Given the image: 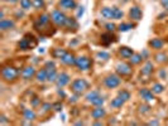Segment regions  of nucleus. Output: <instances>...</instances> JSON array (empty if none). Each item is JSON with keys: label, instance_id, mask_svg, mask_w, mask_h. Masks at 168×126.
I'll list each match as a JSON object with an SVG mask.
<instances>
[{"label": "nucleus", "instance_id": "603ef678", "mask_svg": "<svg viewBox=\"0 0 168 126\" xmlns=\"http://www.w3.org/2000/svg\"><path fill=\"white\" fill-rule=\"evenodd\" d=\"M58 95H59V96H64V93H63L62 89H58Z\"/></svg>", "mask_w": 168, "mask_h": 126}, {"label": "nucleus", "instance_id": "c03bdc74", "mask_svg": "<svg viewBox=\"0 0 168 126\" xmlns=\"http://www.w3.org/2000/svg\"><path fill=\"white\" fill-rule=\"evenodd\" d=\"M83 7H79V10H77V18H81L83 15Z\"/></svg>", "mask_w": 168, "mask_h": 126}, {"label": "nucleus", "instance_id": "423d86ee", "mask_svg": "<svg viewBox=\"0 0 168 126\" xmlns=\"http://www.w3.org/2000/svg\"><path fill=\"white\" fill-rule=\"evenodd\" d=\"M116 73L120 77H128L133 73V68H131V64L125 63V62H120L116 64Z\"/></svg>", "mask_w": 168, "mask_h": 126}, {"label": "nucleus", "instance_id": "4c0bfd02", "mask_svg": "<svg viewBox=\"0 0 168 126\" xmlns=\"http://www.w3.org/2000/svg\"><path fill=\"white\" fill-rule=\"evenodd\" d=\"M149 111H151V107H149L148 105L139 106V112H142V113H148Z\"/></svg>", "mask_w": 168, "mask_h": 126}, {"label": "nucleus", "instance_id": "f257e3e1", "mask_svg": "<svg viewBox=\"0 0 168 126\" xmlns=\"http://www.w3.org/2000/svg\"><path fill=\"white\" fill-rule=\"evenodd\" d=\"M50 19H51V15H47V14L39 15L37 18V20L34 22V29L37 32H39L40 34H43V35H46V32H44L46 29L48 31V33H50V35L53 34L55 33V28L51 25Z\"/></svg>", "mask_w": 168, "mask_h": 126}, {"label": "nucleus", "instance_id": "39448f33", "mask_svg": "<svg viewBox=\"0 0 168 126\" xmlns=\"http://www.w3.org/2000/svg\"><path fill=\"white\" fill-rule=\"evenodd\" d=\"M51 20L58 27H64L66 20H67V16H66L64 13L61 10H53L51 13Z\"/></svg>", "mask_w": 168, "mask_h": 126}, {"label": "nucleus", "instance_id": "58836bf2", "mask_svg": "<svg viewBox=\"0 0 168 126\" xmlns=\"http://www.w3.org/2000/svg\"><path fill=\"white\" fill-rule=\"evenodd\" d=\"M105 28H106V31H107V32H114V31H115V24L107 23L106 25H105Z\"/></svg>", "mask_w": 168, "mask_h": 126}, {"label": "nucleus", "instance_id": "2f4dec72", "mask_svg": "<svg viewBox=\"0 0 168 126\" xmlns=\"http://www.w3.org/2000/svg\"><path fill=\"white\" fill-rule=\"evenodd\" d=\"M20 7L27 10V9H31L33 7V1H31V0H20Z\"/></svg>", "mask_w": 168, "mask_h": 126}, {"label": "nucleus", "instance_id": "de8ad7c7", "mask_svg": "<svg viewBox=\"0 0 168 126\" xmlns=\"http://www.w3.org/2000/svg\"><path fill=\"white\" fill-rule=\"evenodd\" d=\"M140 54H142V57H143L144 59H147V58H148V56H149V52L146 49V51H143V52L140 53Z\"/></svg>", "mask_w": 168, "mask_h": 126}, {"label": "nucleus", "instance_id": "e433bc0d", "mask_svg": "<svg viewBox=\"0 0 168 126\" xmlns=\"http://www.w3.org/2000/svg\"><path fill=\"white\" fill-rule=\"evenodd\" d=\"M155 61L159 62V63H163V62L168 61V58L166 57V54H163V53H159V54L155 56Z\"/></svg>", "mask_w": 168, "mask_h": 126}, {"label": "nucleus", "instance_id": "c9c22d12", "mask_svg": "<svg viewBox=\"0 0 168 126\" xmlns=\"http://www.w3.org/2000/svg\"><path fill=\"white\" fill-rule=\"evenodd\" d=\"M91 104H92L94 106H103V105H104V98L101 97V96H98V97H96Z\"/></svg>", "mask_w": 168, "mask_h": 126}, {"label": "nucleus", "instance_id": "c756f323", "mask_svg": "<svg viewBox=\"0 0 168 126\" xmlns=\"http://www.w3.org/2000/svg\"><path fill=\"white\" fill-rule=\"evenodd\" d=\"M134 27V24H130V23H122L118 27V29L120 32H128V31H130L131 28Z\"/></svg>", "mask_w": 168, "mask_h": 126}, {"label": "nucleus", "instance_id": "c85d7f7f", "mask_svg": "<svg viewBox=\"0 0 168 126\" xmlns=\"http://www.w3.org/2000/svg\"><path fill=\"white\" fill-rule=\"evenodd\" d=\"M163 89H164V87H163L162 83H154V85L152 86V92L155 93V95L162 93V92H163Z\"/></svg>", "mask_w": 168, "mask_h": 126}, {"label": "nucleus", "instance_id": "aec40b11", "mask_svg": "<svg viewBox=\"0 0 168 126\" xmlns=\"http://www.w3.org/2000/svg\"><path fill=\"white\" fill-rule=\"evenodd\" d=\"M100 14L103 15L105 19H114V7L112 8H103L100 10Z\"/></svg>", "mask_w": 168, "mask_h": 126}, {"label": "nucleus", "instance_id": "49530a36", "mask_svg": "<svg viewBox=\"0 0 168 126\" xmlns=\"http://www.w3.org/2000/svg\"><path fill=\"white\" fill-rule=\"evenodd\" d=\"M160 4L163 5V8L168 11V0H160Z\"/></svg>", "mask_w": 168, "mask_h": 126}, {"label": "nucleus", "instance_id": "f03ea898", "mask_svg": "<svg viewBox=\"0 0 168 126\" xmlns=\"http://www.w3.org/2000/svg\"><path fill=\"white\" fill-rule=\"evenodd\" d=\"M18 76H19V71L13 66H4L2 69V77L5 82H14L16 81Z\"/></svg>", "mask_w": 168, "mask_h": 126}, {"label": "nucleus", "instance_id": "412c9836", "mask_svg": "<svg viewBox=\"0 0 168 126\" xmlns=\"http://www.w3.org/2000/svg\"><path fill=\"white\" fill-rule=\"evenodd\" d=\"M64 27L68 28L70 31H71V28H72V31H76V29L79 28V23H77V20L75 19V18H68L67 16V20H66Z\"/></svg>", "mask_w": 168, "mask_h": 126}, {"label": "nucleus", "instance_id": "09e8293b", "mask_svg": "<svg viewBox=\"0 0 168 126\" xmlns=\"http://www.w3.org/2000/svg\"><path fill=\"white\" fill-rule=\"evenodd\" d=\"M0 124H8V120H7V117H5L4 115L0 116Z\"/></svg>", "mask_w": 168, "mask_h": 126}, {"label": "nucleus", "instance_id": "7ed1b4c3", "mask_svg": "<svg viewBox=\"0 0 168 126\" xmlns=\"http://www.w3.org/2000/svg\"><path fill=\"white\" fill-rule=\"evenodd\" d=\"M18 47L22 51H27V49H33L34 47H37V40L33 37L32 34H26L24 38L18 43Z\"/></svg>", "mask_w": 168, "mask_h": 126}, {"label": "nucleus", "instance_id": "6e6552de", "mask_svg": "<svg viewBox=\"0 0 168 126\" xmlns=\"http://www.w3.org/2000/svg\"><path fill=\"white\" fill-rule=\"evenodd\" d=\"M91 66H92V61L88 57L83 56V57L76 58V67L80 71H87V69L91 68Z\"/></svg>", "mask_w": 168, "mask_h": 126}, {"label": "nucleus", "instance_id": "ea45409f", "mask_svg": "<svg viewBox=\"0 0 168 126\" xmlns=\"http://www.w3.org/2000/svg\"><path fill=\"white\" fill-rule=\"evenodd\" d=\"M33 5L37 9H39V8L43 7V1H39V0H33Z\"/></svg>", "mask_w": 168, "mask_h": 126}, {"label": "nucleus", "instance_id": "6e6d98bb", "mask_svg": "<svg viewBox=\"0 0 168 126\" xmlns=\"http://www.w3.org/2000/svg\"><path fill=\"white\" fill-rule=\"evenodd\" d=\"M39 1H43V0H39Z\"/></svg>", "mask_w": 168, "mask_h": 126}, {"label": "nucleus", "instance_id": "5701e85b", "mask_svg": "<svg viewBox=\"0 0 168 126\" xmlns=\"http://www.w3.org/2000/svg\"><path fill=\"white\" fill-rule=\"evenodd\" d=\"M164 44V40L160 38H153L151 42H149V45H151L153 49H160Z\"/></svg>", "mask_w": 168, "mask_h": 126}, {"label": "nucleus", "instance_id": "a878e982", "mask_svg": "<svg viewBox=\"0 0 168 126\" xmlns=\"http://www.w3.org/2000/svg\"><path fill=\"white\" fill-rule=\"evenodd\" d=\"M124 102L125 101L123 100V98H120L119 96L116 98H114V100H111V102H110V105H111V107H114V109H120L123 105H124Z\"/></svg>", "mask_w": 168, "mask_h": 126}, {"label": "nucleus", "instance_id": "393cba45", "mask_svg": "<svg viewBox=\"0 0 168 126\" xmlns=\"http://www.w3.org/2000/svg\"><path fill=\"white\" fill-rule=\"evenodd\" d=\"M47 71H48L47 81H48V82H55V81L57 80V76H58V73H57L56 68H52V69H47Z\"/></svg>", "mask_w": 168, "mask_h": 126}, {"label": "nucleus", "instance_id": "2eb2a0df", "mask_svg": "<svg viewBox=\"0 0 168 126\" xmlns=\"http://www.w3.org/2000/svg\"><path fill=\"white\" fill-rule=\"evenodd\" d=\"M61 62L66 66H76V58L72 53H68L66 52V54L61 58Z\"/></svg>", "mask_w": 168, "mask_h": 126}, {"label": "nucleus", "instance_id": "20e7f679", "mask_svg": "<svg viewBox=\"0 0 168 126\" xmlns=\"http://www.w3.org/2000/svg\"><path fill=\"white\" fill-rule=\"evenodd\" d=\"M87 88H88V82L83 78L75 80L71 85V91L74 93H77V95H81L82 92H85Z\"/></svg>", "mask_w": 168, "mask_h": 126}, {"label": "nucleus", "instance_id": "473e14b6", "mask_svg": "<svg viewBox=\"0 0 168 126\" xmlns=\"http://www.w3.org/2000/svg\"><path fill=\"white\" fill-rule=\"evenodd\" d=\"M123 15H124L123 10H120L119 8L114 7V19H122Z\"/></svg>", "mask_w": 168, "mask_h": 126}, {"label": "nucleus", "instance_id": "cd10ccee", "mask_svg": "<svg viewBox=\"0 0 168 126\" xmlns=\"http://www.w3.org/2000/svg\"><path fill=\"white\" fill-rule=\"evenodd\" d=\"M64 54H66V51L62 49V48H55V49H53V52H52L53 58H58V59H61Z\"/></svg>", "mask_w": 168, "mask_h": 126}, {"label": "nucleus", "instance_id": "3c124183", "mask_svg": "<svg viewBox=\"0 0 168 126\" xmlns=\"http://www.w3.org/2000/svg\"><path fill=\"white\" fill-rule=\"evenodd\" d=\"M159 76H160V77H166V71H164V69H160V71H159Z\"/></svg>", "mask_w": 168, "mask_h": 126}, {"label": "nucleus", "instance_id": "f8f14e48", "mask_svg": "<svg viewBox=\"0 0 168 126\" xmlns=\"http://www.w3.org/2000/svg\"><path fill=\"white\" fill-rule=\"evenodd\" d=\"M105 115H106V111L103 106H95V109L91 111V117L95 120L103 119V117H105Z\"/></svg>", "mask_w": 168, "mask_h": 126}, {"label": "nucleus", "instance_id": "79ce46f5", "mask_svg": "<svg viewBox=\"0 0 168 126\" xmlns=\"http://www.w3.org/2000/svg\"><path fill=\"white\" fill-rule=\"evenodd\" d=\"M44 67L47 68V69H52V68H55V62H51V61H48L47 63H46V66Z\"/></svg>", "mask_w": 168, "mask_h": 126}, {"label": "nucleus", "instance_id": "a211bd4d", "mask_svg": "<svg viewBox=\"0 0 168 126\" xmlns=\"http://www.w3.org/2000/svg\"><path fill=\"white\" fill-rule=\"evenodd\" d=\"M119 54L122 56V58H127V59H129L131 56L134 54V52H133V49H131V48H128V47H120Z\"/></svg>", "mask_w": 168, "mask_h": 126}, {"label": "nucleus", "instance_id": "6ab92c4d", "mask_svg": "<svg viewBox=\"0 0 168 126\" xmlns=\"http://www.w3.org/2000/svg\"><path fill=\"white\" fill-rule=\"evenodd\" d=\"M47 76H48V71H47V68L44 67V68H42V69L37 71V73H35V80L42 83V82L47 81Z\"/></svg>", "mask_w": 168, "mask_h": 126}, {"label": "nucleus", "instance_id": "4be33fe9", "mask_svg": "<svg viewBox=\"0 0 168 126\" xmlns=\"http://www.w3.org/2000/svg\"><path fill=\"white\" fill-rule=\"evenodd\" d=\"M14 28V22L10 19H2L0 22V29L2 31H8V29Z\"/></svg>", "mask_w": 168, "mask_h": 126}, {"label": "nucleus", "instance_id": "72a5a7b5", "mask_svg": "<svg viewBox=\"0 0 168 126\" xmlns=\"http://www.w3.org/2000/svg\"><path fill=\"white\" fill-rule=\"evenodd\" d=\"M96 57H98L99 59H103V61H107V59L110 58V56H109V53L107 52H98Z\"/></svg>", "mask_w": 168, "mask_h": 126}, {"label": "nucleus", "instance_id": "f704fd0d", "mask_svg": "<svg viewBox=\"0 0 168 126\" xmlns=\"http://www.w3.org/2000/svg\"><path fill=\"white\" fill-rule=\"evenodd\" d=\"M119 97L120 98H123L124 101H128L130 98V93L128 91H125V89H122V91L119 92Z\"/></svg>", "mask_w": 168, "mask_h": 126}, {"label": "nucleus", "instance_id": "ddd939ff", "mask_svg": "<svg viewBox=\"0 0 168 126\" xmlns=\"http://www.w3.org/2000/svg\"><path fill=\"white\" fill-rule=\"evenodd\" d=\"M58 7L64 10H71V9L76 8V1L75 0H59Z\"/></svg>", "mask_w": 168, "mask_h": 126}, {"label": "nucleus", "instance_id": "37998d69", "mask_svg": "<svg viewBox=\"0 0 168 126\" xmlns=\"http://www.w3.org/2000/svg\"><path fill=\"white\" fill-rule=\"evenodd\" d=\"M51 107H52L51 104H44L43 106H42V109H43L42 111H43V112H47V111H50V110H51Z\"/></svg>", "mask_w": 168, "mask_h": 126}, {"label": "nucleus", "instance_id": "5fc2aeb1", "mask_svg": "<svg viewBox=\"0 0 168 126\" xmlns=\"http://www.w3.org/2000/svg\"><path fill=\"white\" fill-rule=\"evenodd\" d=\"M82 124H83L82 121H77V122H76V125H82Z\"/></svg>", "mask_w": 168, "mask_h": 126}, {"label": "nucleus", "instance_id": "9d476101", "mask_svg": "<svg viewBox=\"0 0 168 126\" xmlns=\"http://www.w3.org/2000/svg\"><path fill=\"white\" fill-rule=\"evenodd\" d=\"M129 16L135 22H139L142 19V16H143V13H142V9L139 7H131L130 10H129Z\"/></svg>", "mask_w": 168, "mask_h": 126}, {"label": "nucleus", "instance_id": "864d4df0", "mask_svg": "<svg viewBox=\"0 0 168 126\" xmlns=\"http://www.w3.org/2000/svg\"><path fill=\"white\" fill-rule=\"evenodd\" d=\"M5 1H8V3H15V1H18V0H5Z\"/></svg>", "mask_w": 168, "mask_h": 126}, {"label": "nucleus", "instance_id": "f3484780", "mask_svg": "<svg viewBox=\"0 0 168 126\" xmlns=\"http://www.w3.org/2000/svg\"><path fill=\"white\" fill-rule=\"evenodd\" d=\"M152 72H153V63L151 61H147L146 64H144L143 68H142V76L149 77L152 75Z\"/></svg>", "mask_w": 168, "mask_h": 126}, {"label": "nucleus", "instance_id": "4d7b16f0", "mask_svg": "<svg viewBox=\"0 0 168 126\" xmlns=\"http://www.w3.org/2000/svg\"><path fill=\"white\" fill-rule=\"evenodd\" d=\"M125 1H127V0H125Z\"/></svg>", "mask_w": 168, "mask_h": 126}, {"label": "nucleus", "instance_id": "7c9ffc66", "mask_svg": "<svg viewBox=\"0 0 168 126\" xmlns=\"http://www.w3.org/2000/svg\"><path fill=\"white\" fill-rule=\"evenodd\" d=\"M99 96V92L98 91H91V92H88L87 95H86V101L87 102H92V101L98 97Z\"/></svg>", "mask_w": 168, "mask_h": 126}, {"label": "nucleus", "instance_id": "4468645a", "mask_svg": "<svg viewBox=\"0 0 168 126\" xmlns=\"http://www.w3.org/2000/svg\"><path fill=\"white\" fill-rule=\"evenodd\" d=\"M139 95L142 96V98L146 101V102H152V101L154 100L153 92L151 91V89H148V88H142V89H139Z\"/></svg>", "mask_w": 168, "mask_h": 126}, {"label": "nucleus", "instance_id": "8fccbe9b", "mask_svg": "<svg viewBox=\"0 0 168 126\" xmlns=\"http://www.w3.org/2000/svg\"><path fill=\"white\" fill-rule=\"evenodd\" d=\"M148 125H159V121L158 120H151V121L148 122Z\"/></svg>", "mask_w": 168, "mask_h": 126}, {"label": "nucleus", "instance_id": "a19ab883", "mask_svg": "<svg viewBox=\"0 0 168 126\" xmlns=\"http://www.w3.org/2000/svg\"><path fill=\"white\" fill-rule=\"evenodd\" d=\"M52 107H53V109H55L56 111H61V110H62V104H61V102H56V104L52 105Z\"/></svg>", "mask_w": 168, "mask_h": 126}, {"label": "nucleus", "instance_id": "a18cd8bd", "mask_svg": "<svg viewBox=\"0 0 168 126\" xmlns=\"http://www.w3.org/2000/svg\"><path fill=\"white\" fill-rule=\"evenodd\" d=\"M38 105H39V98H38V97H34V98L32 100V106L35 107V106H38Z\"/></svg>", "mask_w": 168, "mask_h": 126}, {"label": "nucleus", "instance_id": "9b49d317", "mask_svg": "<svg viewBox=\"0 0 168 126\" xmlns=\"http://www.w3.org/2000/svg\"><path fill=\"white\" fill-rule=\"evenodd\" d=\"M35 73H37V71H35L34 67H32V66H28V67H26L23 71H22V77H23V80H31L33 78V77L35 76Z\"/></svg>", "mask_w": 168, "mask_h": 126}, {"label": "nucleus", "instance_id": "dca6fc26", "mask_svg": "<svg viewBox=\"0 0 168 126\" xmlns=\"http://www.w3.org/2000/svg\"><path fill=\"white\" fill-rule=\"evenodd\" d=\"M111 33H112V32H107V33H105V34L101 35V43H103L104 45H109L110 43H112V42L116 40L115 37H114Z\"/></svg>", "mask_w": 168, "mask_h": 126}, {"label": "nucleus", "instance_id": "0eeeda50", "mask_svg": "<svg viewBox=\"0 0 168 126\" xmlns=\"http://www.w3.org/2000/svg\"><path fill=\"white\" fill-rule=\"evenodd\" d=\"M104 83H105V86H106L107 88L111 89V88L118 87L120 83H122V78H120L119 75H109V76L105 77Z\"/></svg>", "mask_w": 168, "mask_h": 126}, {"label": "nucleus", "instance_id": "b1692460", "mask_svg": "<svg viewBox=\"0 0 168 126\" xmlns=\"http://www.w3.org/2000/svg\"><path fill=\"white\" fill-rule=\"evenodd\" d=\"M23 117H24V120H27V121H33L37 116H35V112L32 109H26L23 111Z\"/></svg>", "mask_w": 168, "mask_h": 126}, {"label": "nucleus", "instance_id": "1a4fd4ad", "mask_svg": "<svg viewBox=\"0 0 168 126\" xmlns=\"http://www.w3.org/2000/svg\"><path fill=\"white\" fill-rule=\"evenodd\" d=\"M56 83H57V87H58V88L64 87L66 85H68V83H70V76H68L67 73H64V72H62V73H59V75L57 76Z\"/></svg>", "mask_w": 168, "mask_h": 126}, {"label": "nucleus", "instance_id": "bb28decb", "mask_svg": "<svg viewBox=\"0 0 168 126\" xmlns=\"http://www.w3.org/2000/svg\"><path fill=\"white\" fill-rule=\"evenodd\" d=\"M130 63L131 64H139V63H142V61H143V57H142V54H139V53H134L133 56H131L130 58Z\"/></svg>", "mask_w": 168, "mask_h": 126}]
</instances>
